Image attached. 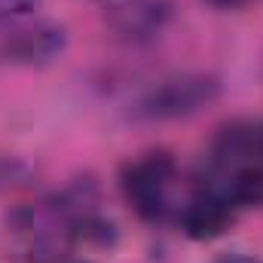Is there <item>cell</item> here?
I'll list each match as a JSON object with an SVG mask.
<instances>
[{
  "label": "cell",
  "mask_w": 263,
  "mask_h": 263,
  "mask_svg": "<svg viewBox=\"0 0 263 263\" xmlns=\"http://www.w3.org/2000/svg\"><path fill=\"white\" fill-rule=\"evenodd\" d=\"M67 46V34L55 22H34L25 28H12L0 37V62L22 67L49 65Z\"/></svg>",
  "instance_id": "obj_4"
},
{
  "label": "cell",
  "mask_w": 263,
  "mask_h": 263,
  "mask_svg": "<svg viewBox=\"0 0 263 263\" xmlns=\"http://www.w3.org/2000/svg\"><path fill=\"white\" fill-rule=\"evenodd\" d=\"M214 263H263L260 257H254V254H227V257H220V260Z\"/></svg>",
  "instance_id": "obj_8"
},
{
  "label": "cell",
  "mask_w": 263,
  "mask_h": 263,
  "mask_svg": "<svg viewBox=\"0 0 263 263\" xmlns=\"http://www.w3.org/2000/svg\"><path fill=\"white\" fill-rule=\"evenodd\" d=\"M208 3H214V6H223V9H227V6H236V3H242V0H208Z\"/></svg>",
  "instance_id": "obj_9"
},
{
  "label": "cell",
  "mask_w": 263,
  "mask_h": 263,
  "mask_svg": "<svg viewBox=\"0 0 263 263\" xmlns=\"http://www.w3.org/2000/svg\"><path fill=\"white\" fill-rule=\"evenodd\" d=\"M220 98V80L211 73H178L147 89L135 107L141 120H184Z\"/></svg>",
  "instance_id": "obj_3"
},
{
  "label": "cell",
  "mask_w": 263,
  "mask_h": 263,
  "mask_svg": "<svg viewBox=\"0 0 263 263\" xmlns=\"http://www.w3.org/2000/svg\"><path fill=\"white\" fill-rule=\"evenodd\" d=\"M178 162L168 153H144L132 159L120 175V190L129 208L147 223H162L175 211Z\"/></svg>",
  "instance_id": "obj_2"
},
{
  "label": "cell",
  "mask_w": 263,
  "mask_h": 263,
  "mask_svg": "<svg viewBox=\"0 0 263 263\" xmlns=\"http://www.w3.org/2000/svg\"><path fill=\"white\" fill-rule=\"evenodd\" d=\"M73 263H89V260H73Z\"/></svg>",
  "instance_id": "obj_10"
},
{
  "label": "cell",
  "mask_w": 263,
  "mask_h": 263,
  "mask_svg": "<svg viewBox=\"0 0 263 263\" xmlns=\"http://www.w3.org/2000/svg\"><path fill=\"white\" fill-rule=\"evenodd\" d=\"M236 208H263V120H239L217 132L208 153V184Z\"/></svg>",
  "instance_id": "obj_1"
},
{
  "label": "cell",
  "mask_w": 263,
  "mask_h": 263,
  "mask_svg": "<svg viewBox=\"0 0 263 263\" xmlns=\"http://www.w3.org/2000/svg\"><path fill=\"white\" fill-rule=\"evenodd\" d=\"M104 22L126 40H153L172 18L168 0H98Z\"/></svg>",
  "instance_id": "obj_5"
},
{
  "label": "cell",
  "mask_w": 263,
  "mask_h": 263,
  "mask_svg": "<svg viewBox=\"0 0 263 263\" xmlns=\"http://www.w3.org/2000/svg\"><path fill=\"white\" fill-rule=\"evenodd\" d=\"M181 230L196 239V242H211L217 236H223L236 217V205L227 196H220L217 190L199 187L193 196L181 205Z\"/></svg>",
  "instance_id": "obj_6"
},
{
  "label": "cell",
  "mask_w": 263,
  "mask_h": 263,
  "mask_svg": "<svg viewBox=\"0 0 263 263\" xmlns=\"http://www.w3.org/2000/svg\"><path fill=\"white\" fill-rule=\"evenodd\" d=\"M40 0H0V22H9V18H18L25 12H31Z\"/></svg>",
  "instance_id": "obj_7"
}]
</instances>
